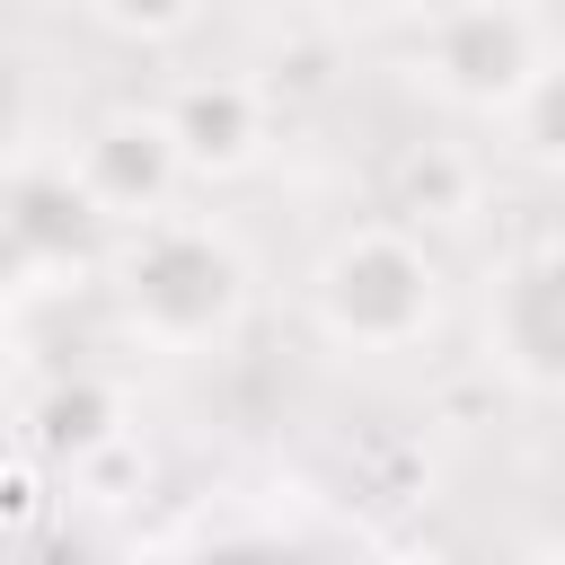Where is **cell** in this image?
<instances>
[{"mask_svg": "<svg viewBox=\"0 0 565 565\" xmlns=\"http://www.w3.org/2000/svg\"><path fill=\"white\" fill-rule=\"evenodd\" d=\"M115 300L141 344L203 353V344H230L247 318V256L212 221L150 212V221H132V238L115 256Z\"/></svg>", "mask_w": 565, "mask_h": 565, "instance_id": "obj_1", "label": "cell"}, {"mask_svg": "<svg viewBox=\"0 0 565 565\" xmlns=\"http://www.w3.org/2000/svg\"><path fill=\"white\" fill-rule=\"evenodd\" d=\"M441 300H450L441 291V256L397 221L344 230L309 274V318L344 353H415V344H433Z\"/></svg>", "mask_w": 565, "mask_h": 565, "instance_id": "obj_2", "label": "cell"}, {"mask_svg": "<svg viewBox=\"0 0 565 565\" xmlns=\"http://www.w3.org/2000/svg\"><path fill=\"white\" fill-rule=\"evenodd\" d=\"M539 62H547V35L521 0H441L415 44V71L450 106H477V115H503Z\"/></svg>", "mask_w": 565, "mask_h": 565, "instance_id": "obj_3", "label": "cell"}, {"mask_svg": "<svg viewBox=\"0 0 565 565\" xmlns=\"http://www.w3.org/2000/svg\"><path fill=\"white\" fill-rule=\"evenodd\" d=\"M486 362L521 388H565V238L521 247L486 282Z\"/></svg>", "mask_w": 565, "mask_h": 565, "instance_id": "obj_4", "label": "cell"}, {"mask_svg": "<svg viewBox=\"0 0 565 565\" xmlns=\"http://www.w3.org/2000/svg\"><path fill=\"white\" fill-rule=\"evenodd\" d=\"M177 177H185V150L168 132V115H106L79 141V185L106 221H150Z\"/></svg>", "mask_w": 565, "mask_h": 565, "instance_id": "obj_5", "label": "cell"}, {"mask_svg": "<svg viewBox=\"0 0 565 565\" xmlns=\"http://www.w3.org/2000/svg\"><path fill=\"white\" fill-rule=\"evenodd\" d=\"M159 115H168L185 168L230 177V168H247V159L265 150V97H256L247 79H194V88H177Z\"/></svg>", "mask_w": 565, "mask_h": 565, "instance_id": "obj_6", "label": "cell"}, {"mask_svg": "<svg viewBox=\"0 0 565 565\" xmlns=\"http://www.w3.org/2000/svg\"><path fill=\"white\" fill-rule=\"evenodd\" d=\"M503 124H512V150H521V159L565 168V53H547V62L530 71V88L503 106Z\"/></svg>", "mask_w": 565, "mask_h": 565, "instance_id": "obj_7", "label": "cell"}, {"mask_svg": "<svg viewBox=\"0 0 565 565\" xmlns=\"http://www.w3.org/2000/svg\"><path fill=\"white\" fill-rule=\"evenodd\" d=\"M88 18L132 35V44H168V35H185L203 18V0H88Z\"/></svg>", "mask_w": 565, "mask_h": 565, "instance_id": "obj_8", "label": "cell"}, {"mask_svg": "<svg viewBox=\"0 0 565 565\" xmlns=\"http://www.w3.org/2000/svg\"><path fill=\"white\" fill-rule=\"evenodd\" d=\"M344 18H406V9H424V0H335Z\"/></svg>", "mask_w": 565, "mask_h": 565, "instance_id": "obj_9", "label": "cell"}]
</instances>
